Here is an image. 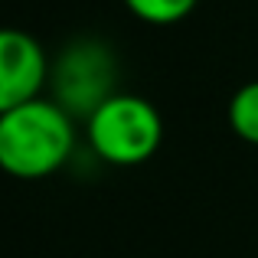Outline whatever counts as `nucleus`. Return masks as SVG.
Returning <instances> with one entry per match:
<instances>
[{"mask_svg":"<svg viewBox=\"0 0 258 258\" xmlns=\"http://www.w3.org/2000/svg\"><path fill=\"white\" fill-rule=\"evenodd\" d=\"M134 20L147 26H173L196 10L200 0H121Z\"/></svg>","mask_w":258,"mask_h":258,"instance_id":"nucleus-6","label":"nucleus"},{"mask_svg":"<svg viewBox=\"0 0 258 258\" xmlns=\"http://www.w3.org/2000/svg\"><path fill=\"white\" fill-rule=\"evenodd\" d=\"M226 121L239 141L258 147V79L232 92L229 108H226Z\"/></svg>","mask_w":258,"mask_h":258,"instance_id":"nucleus-5","label":"nucleus"},{"mask_svg":"<svg viewBox=\"0 0 258 258\" xmlns=\"http://www.w3.org/2000/svg\"><path fill=\"white\" fill-rule=\"evenodd\" d=\"M88 151L111 167H141L164 144V118L154 101L114 92L85 118Z\"/></svg>","mask_w":258,"mask_h":258,"instance_id":"nucleus-2","label":"nucleus"},{"mask_svg":"<svg viewBox=\"0 0 258 258\" xmlns=\"http://www.w3.org/2000/svg\"><path fill=\"white\" fill-rule=\"evenodd\" d=\"M76 154V118L56 98L23 101L0 114V170L13 180H43Z\"/></svg>","mask_w":258,"mask_h":258,"instance_id":"nucleus-1","label":"nucleus"},{"mask_svg":"<svg viewBox=\"0 0 258 258\" xmlns=\"http://www.w3.org/2000/svg\"><path fill=\"white\" fill-rule=\"evenodd\" d=\"M49 92L72 118H88L118 92L114 52L92 36L72 39L49 62Z\"/></svg>","mask_w":258,"mask_h":258,"instance_id":"nucleus-3","label":"nucleus"},{"mask_svg":"<svg viewBox=\"0 0 258 258\" xmlns=\"http://www.w3.org/2000/svg\"><path fill=\"white\" fill-rule=\"evenodd\" d=\"M49 88V56L36 36L0 26V114L33 101Z\"/></svg>","mask_w":258,"mask_h":258,"instance_id":"nucleus-4","label":"nucleus"}]
</instances>
